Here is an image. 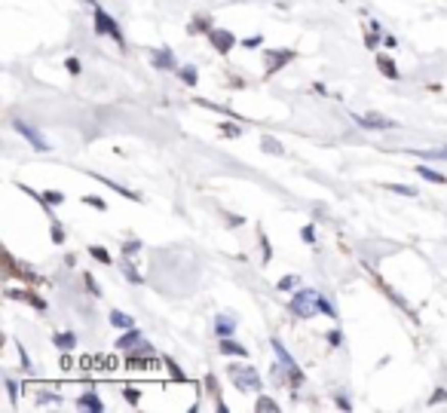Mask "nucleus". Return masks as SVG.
<instances>
[{
	"instance_id": "33",
	"label": "nucleus",
	"mask_w": 447,
	"mask_h": 413,
	"mask_svg": "<svg viewBox=\"0 0 447 413\" xmlns=\"http://www.w3.org/2000/svg\"><path fill=\"white\" fill-rule=\"evenodd\" d=\"M392 193H398V196H417V190L414 187H408V184H386Z\"/></svg>"
},
{
	"instance_id": "15",
	"label": "nucleus",
	"mask_w": 447,
	"mask_h": 413,
	"mask_svg": "<svg viewBox=\"0 0 447 413\" xmlns=\"http://www.w3.org/2000/svg\"><path fill=\"white\" fill-rule=\"evenodd\" d=\"M377 70L383 74V77H389V80H398V67H395V61L389 58V55H377Z\"/></svg>"
},
{
	"instance_id": "30",
	"label": "nucleus",
	"mask_w": 447,
	"mask_h": 413,
	"mask_svg": "<svg viewBox=\"0 0 447 413\" xmlns=\"http://www.w3.org/2000/svg\"><path fill=\"white\" fill-rule=\"evenodd\" d=\"M254 407H257V410H261V413H267V410H270V413H273V410H279V404H276L273 398H267V395H261Z\"/></svg>"
},
{
	"instance_id": "41",
	"label": "nucleus",
	"mask_w": 447,
	"mask_h": 413,
	"mask_svg": "<svg viewBox=\"0 0 447 413\" xmlns=\"http://www.w3.org/2000/svg\"><path fill=\"white\" fill-rule=\"evenodd\" d=\"M300 236H303V242H307V245H313V242H316V230H313V227H303V230H300Z\"/></svg>"
},
{
	"instance_id": "14",
	"label": "nucleus",
	"mask_w": 447,
	"mask_h": 413,
	"mask_svg": "<svg viewBox=\"0 0 447 413\" xmlns=\"http://www.w3.org/2000/svg\"><path fill=\"white\" fill-rule=\"evenodd\" d=\"M77 407H83V410H92V413H101V410H104V401H101L95 392H83V395L77 398Z\"/></svg>"
},
{
	"instance_id": "42",
	"label": "nucleus",
	"mask_w": 447,
	"mask_h": 413,
	"mask_svg": "<svg viewBox=\"0 0 447 413\" xmlns=\"http://www.w3.org/2000/svg\"><path fill=\"white\" fill-rule=\"evenodd\" d=\"M6 392H9V401L15 404V398H18V386H15V380H6Z\"/></svg>"
},
{
	"instance_id": "44",
	"label": "nucleus",
	"mask_w": 447,
	"mask_h": 413,
	"mask_svg": "<svg viewBox=\"0 0 447 413\" xmlns=\"http://www.w3.org/2000/svg\"><path fill=\"white\" fill-rule=\"evenodd\" d=\"M328 343H331V346L337 349V346L343 343V337H340V331H328Z\"/></svg>"
},
{
	"instance_id": "19",
	"label": "nucleus",
	"mask_w": 447,
	"mask_h": 413,
	"mask_svg": "<svg viewBox=\"0 0 447 413\" xmlns=\"http://www.w3.org/2000/svg\"><path fill=\"white\" fill-rule=\"evenodd\" d=\"M215 331H218V337H233L236 322H233L230 315H218V319H215Z\"/></svg>"
},
{
	"instance_id": "39",
	"label": "nucleus",
	"mask_w": 447,
	"mask_h": 413,
	"mask_svg": "<svg viewBox=\"0 0 447 413\" xmlns=\"http://www.w3.org/2000/svg\"><path fill=\"white\" fill-rule=\"evenodd\" d=\"M257 239H261V248H264V263H270V257H273L270 242H267V236H264V233H257Z\"/></svg>"
},
{
	"instance_id": "32",
	"label": "nucleus",
	"mask_w": 447,
	"mask_h": 413,
	"mask_svg": "<svg viewBox=\"0 0 447 413\" xmlns=\"http://www.w3.org/2000/svg\"><path fill=\"white\" fill-rule=\"evenodd\" d=\"M123 395H126V401H129L132 407H138V404H141V392H138L135 386H126V389H123Z\"/></svg>"
},
{
	"instance_id": "2",
	"label": "nucleus",
	"mask_w": 447,
	"mask_h": 413,
	"mask_svg": "<svg viewBox=\"0 0 447 413\" xmlns=\"http://www.w3.org/2000/svg\"><path fill=\"white\" fill-rule=\"evenodd\" d=\"M227 374H230V380H233V386L239 389V392H261L264 389V383H261V374L254 371V368H242V365H230L227 368Z\"/></svg>"
},
{
	"instance_id": "23",
	"label": "nucleus",
	"mask_w": 447,
	"mask_h": 413,
	"mask_svg": "<svg viewBox=\"0 0 447 413\" xmlns=\"http://www.w3.org/2000/svg\"><path fill=\"white\" fill-rule=\"evenodd\" d=\"M261 147H264L267 153H273V156H285V147H282L276 138H270V135H264V138H261Z\"/></svg>"
},
{
	"instance_id": "47",
	"label": "nucleus",
	"mask_w": 447,
	"mask_h": 413,
	"mask_svg": "<svg viewBox=\"0 0 447 413\" xmlns=\"http://www.w3.org/2000/svg\"><path fill=\"white\" fill-rule=\"evenodd\" d=\"M261 43H264V40H261V37H248V40H245V49H257V46H261Z\"/></svg>"
},
{
	"instance_id": "9",
	"label": "nucleus",
	"mask_w": 447,
	"mask_h": 413,
	"mask_svg": "<svg viewBox=\"0 0 447 413\" xmlns=\"http://www.w3.org/2000/svg\"><path fill=\"white\" fill-rule=\"evenodd\" d=\"M6 297H9V300H21V303L34 306L37 312H46V300H43V297H37V294H34V291H28V288H18V291H15V288H6Z\"/></svg>"
},
{
	"instance_id": "11",
	"label": "nucleus",
	"mask_w": 447,
	"mask_h": 413,
	"mask_svg": "<svg viewBox=\"0 0 447 413\" xmlns=\"http://www.w3.org/2000/svg\"><path fill=\"white\" fill-rule=\"evenodd\" d=\"M89 178H95V181H101V184H107L113 193H120V196H126V199H132V202H144L141 199V193H135V190H129V187H123V184H116V181H110V178H104V175H89Z\"/></svg>"
},
{
	"instance_id": "34",
	"label": "nucleus",
	"mask_w": 447,
	"mask_h": 413,
	"mask_svg": "<svg viewBox=\"0 0 447 413\" xmlns=\"http://www.w3.org/2000/svg\"><path fill=\"white\" fill-rule=\"evenodd\" d=\"M83 202H86L89 208H98V211H107V202H104L101 196H83Z\"/></svg>"
},
{
	"instance_id": "37",
	"label": "nucleus",
	"mask_w": 447,
	"mask_h": 413,
	"mask_svg": "<svg viewBox=\"0 0 447 413\" xmlns=\"http://www.w3.org/2000/svg\"><path fill=\"white\" fill-rule=\"evenodd\" d=\"M294 285H297V276H282V279H279V285H276V288H279V291H291V288H294Z\"/></svg>"
},
{
	"instance_id": "43",
	"label": "nucleus",
	"mask_w": 447,
	"mask_h": 413,
	"mask_svg": "<svg viewBox=\"0 0 447 413\" xmlns=\"http://www.w3.org/2000/svg\"><path fill=\"white\" fill-rule=\"evenodd\" d=\"M86 288H89V291H92V294H95V297H101V288H98V285H95V279H92V276H89V273H86Z\"/></svg>"
},
{
	"instance_id": "25",
	"label": "nucleus",
	"mask_w": 447,
	"mask_h": 413,
	"mask_svg": "<svg viewBox=\"0 0 447 413\" xmlns=\"http://www.w3.org/2000/svg\"><path fill=\"white\" fill-rule=\"evenodd\" d=\"M123 276H126L132 285H141V282H144V276H141V273H138V270H135L129 260H123Z\"/></svg>"
},
{
	"instance_id": "12",
	"label": "nucleus",
	"mask_w": 447,
	"mask_h": 413,
	"mask_svg": "<svg viewBox=\"0 0 447 413\" xmlns=\"http://www.w3.org/2000/svg\"><path fill=\"white\" fill-rule=\"evenodd\" d=\"M218 349H221V355H236V358H248V349H245V346H239V343H236L233 337H221Z\"/></svg>"
},
{
	"instance_id": "13",
	"label": "nucleus",
	"mask_w": 447,
	"mask_h": 413,
	"mask_svg": "<svg viewBox=\"0 0 447 413\" xmlns=\"http://www.w3.org/2000/svg\"><path fill=\"white\" fill-rule=\"evenodd\" d=\"M138 343H141V331H138V328H129L126 334H120L116 349H120V352H129V349H135Z\"/></svg>"
},
{
	"instance_id": "38",
	"label": "nucleus",
	"mask_w": 447,
	"mask_h": 413,
	"mask_svg": "<svg viewBox=\"0 0 447 413\" xmlns=\"http://www.w3.org/2000/svg\"><path fill=\"white\" fill-rule=\"evenodd\" d=\"M221 132H224L227 138H239V135H242V129H236L233 123H221Z\"/></svg>"
},
{
	"instance_id": "26",
	"label": "nucleus",
	"mask_w": 447,
	"mask_h": 413,
	"mask_svg": "<svg viewBox=\"0 0 447 413\" xmlns=\"http://www.w3.org/2000/svg\"><path fill=\"white\" fill-rule=\"evenodd\" d=\"M61 398H58V392H52V389H40L37 392V404L43 407V404H58Z\"/></svg>"
},
{
	"instance_id": "28",
	"label": "nucleus",
	"mask_w": 447,
	"mask_h": 413,
	"mask_svg": "<svg viewBox=\"0 0 447 413\" xmlns=\"http://www.w3.org/2000/svg\"><path fill=\"white\" fill-rule=\"evenodd\" d=\"M166 368H169V377L175 380V383H187V377H184V371L172 361V358H166Z\"/></svg>"
},
{
	"instance_id": "20",
	"label": "nucleus",
	"mask_w": 447,
	"mask_h": 413,
	"mask_svg": "<svg viewBox=\"0 0 447 413\" xmlns=\"http://www.w3.org/2000/svg\"><path fill=\"white\" fill-rule=\"evenodd\" d=\"M417 175H420V178H426L429 184H447V175L435 172V168H429V165H417Z\"/></svg>"
},
{
	"instance_id": "5",
	"label": "nucleus",
	"mask_w": 447,
	"mask_h": 413,
	"mask_svg": "<svg viewBox=\"0 0 447 413\" xmlns=\"http://www.w3.org/2000/svg\"><path fill=\"white\" fill-rule=\"evenodd\" d=\"M352 119L362 126V129H371V132H383V129H392L395 126V119H389V116H383V113H352Z\"/></svg>"
},
{
	"instance_id": "4",
	"label": "nucleus",
	"mask_w": 447,
	"mask_h": 413,
	"mask_svg": "<svg viewBox=\"0 0 447 413\" xmlns=\"http://www.w3.org/2000/svg\"><path fill=\"white\" fill-rule=\"evenodd\" d=\"M270 346H273V352H276V358L282 361V368H285V377H288V383H294V386H300L303 383V371H300V365L288 355V349L282 346V340H270Z\"/></svg>"
},
{
	"instance_id": "46",
	"label": "nucleus",
	"mask_w": 447,
	"mask_h": 413,
	"mask_svg": "<svg viewBox=\"0 0 447 413\" xmlns=\"http://www.w3.org/2000/svg\"><path fill=\"white\" fill-rule=\"evenodd\" d=\"M334 401H337V407H340V410H352V404H349V398H343V395H337Z\"/></svg>"
},
{
	"instance_id": "6",
	"label": "nucleus",
	"mask_w": 447,
	"mask_h": 413,
	"mask_svg": "<svg viewBox=\"0 0 447 413\" xmlns=\"http://www.w3.org/2000/svg\"><path fill=\"white\" fill-rule=\"evenodd\" d=\"M12 126H15V132H18V135H21V138H25V141H28V144L34 147V150H40V153H49V150H52V147H49V144L43 141V135H40V132H37L34 126H28L25 119H15Z\"/></svg>"
},
{
	"instance_id": "21",
	"label": "nucleus",
	"mask_w": 447,
	"mask_h": 413,
	"mask_svg": "<svg viewBox=\"0 0 447 413\" xmlns=\"http://www.w3.org/2000/svg\"><path fill=\"white\" fill-rule=\"evenodd\" d=\"M208 31H211V18L208 15H199V18H193L187 25V34H208Z\"/></svg>"
},
{
	"instance_id": "29",
	"label": "nucleus",
	"mask_w": 447,
	"mask_h": 413,
	"mask_svg": "<svg viewBox=\"0 0 447 413\" xmlns=\"http://www.w3.org/2000/svg\"><path fill=\"white\" fill-rule=\"evenodd\" d=\"M202 386L208 389V395H215V398H221V389H218V377H215V374H205V380H202Z\"/></svg>"
},
{
	"instance_id": "45",
	"label": "nucleus",
	"mask_w": 447,
	"mask_h": 413,
	"mask_svg": "<svg viewBox=\"0 0 447 413\" xmlns=\"http://www.w3.org/2000/svg\"><path fill=\"white\" fill-rule=\"evenodd\" d=\"M438 401H447V389H435V395L429 398V404H438Z\"/></svg>"
},
{
	"instance_id": "49",
	"label": "nucleus",
	"mask_w": 447,
	"mask_h": 413,
	"mask_svg": "<svg viewBox=\"0 0 447 413\" xmlns=\"http://www.w3.org/2000/svg\"><path fill=\"white\" fill-rule=\"evenodd\" d=\"M18 355H21V365H25V371H31V358H28V352H25V346L18 349Z\"/></svg>"
},
{
	"instance_id": "24",
	"label": "nucleus",
	"mask_w": 447,
	"mask_h": 413,
	"mask_svg": "<svg viewBox=\"0 0 447 413\" xmlns=\"http://www.w3.org/2000/svg\"><path fill=\"white\" fill-rule=\"evenodd\" d=\"M64 202V193L61 190H43V208L49 211V205H61Z\"/></svg>"
},
{
	"instance_id": "40",
	"label": "nucleus",
	"mask_w": 447,
	"mask_h": 413,
	"mask_svg": "<svg viewBox=\"0 0 447 413\" xmlns=\"http://www.w3.org/2000/svg\"><path fill=\"white\" fill-rule=\"evenodd\" d=\"M423 156H429V159H447V147H438V150H420Z\"/></svg>"
},
{
	"instance_id": "18",
	"label": "nucleus",
	"mask_w": 447,
	"mask_h": 413,
	"mask_svg": "<svg viewBox=\"0 0 447 413\" xmlns=\"http://www.w3.org/2000/svg\"><path fill=\"white\" fill-rule=\"evenodd\" d=\"M380 40H383V28H380V21H371L368 31H365V43H368V49H377Z\"/></svg>"
},
{
	"instance_id": "1",
	"label": "nucleus",
	"mask_w": 447,
	"mask_h": 413,
	"mask_svg": "<svg viewBox=\"0 0 447 413\" xmlns=\"http://www.w3.org/2000/svg\"><path fill=\"white\" fill-rule=\"evenodd\" d=\"M291 312L297 315V319H313V315H331V319H337V309L319 294V291H313V288H303V291H297L294 297H291Z\"/></svg>"
},
{
	"instance_id": "10",
	"label": "nucleus",
	"mask_w": 447,
	"mask_h": 413,
	"mask_svg": "<svg viewBox=\"0 0 447 413\" xmlns=\"http://www.w3.org/2000/svg\"><path fill=\"white\" fill-rule=\"evenodd\" d=\"M150 61H153V67H159V70H178V58H175L172 49H153V52H150Z\"/></svg>"
},
{
	"instance_id": "17",
	"label": "nucleus",
	"mask_w": 447,
	"mask_h": 413,
	"mask_svg": "<svg viewBox=\"0 0 447 413\" xmlns=\"http://www.w3.org/2000/svg\"><path fill=\"white\" fill-rule=\"evenodd\" d=\"M110 325L113 328H120V331H129V328H135V319L132 315H126V312H120V309H110Z\"/></svg>"
},
{
	"instance_id": "7",
	"label": "nucleus",
	"mask_w": 447,
	"mask_h": 413,
	"mask_svg": "<svg viewBox=\"0 0 447 413\" xmlns=\"http://www.w3.org/2000/svg\"><path fill=\"white\" fill-rule=\"evenodd\" d=\"M297 58V52L294 49H273V52H267V77H273V74H279L285 64H291Z\"/></svg>"
},
{
	"instance_id": "27",
	"label": "nucleus",
	"mask_w": 447,
	"mask_h": 413,
	"mask_svg": "<svg viewBox=\"0 0 447 413\" xmlns=\"http://www.w3.org/2000/svg\"><path fill=\"white\" fill-rule=\"evenodd\" d=\"M89 257H92V260H98V263H104V266L110 263V254H107L101 245H92V248H89Z\"/></svg>"
},
{
	"instance_id": "16",
	"label": "nucleus",
	"mask_w": 447,
	"mask_h": 413,
	"mask_svg": "<svg viewBox=\"0 0 447 413\" xmlns=\"http://www.w3.org/2000/svg\"><path fill=\"white\" fill-rule=\"evenodd\" d=\"M52 346H58L61 352H70V349L77 346V334H74V331H61V334L52 337Z\"/></svg>"
},
{
	"instance_id": "48",
	"label": "nucleus",
	"mask_w": 447,
	"mask_h": 413,
	"mask_svg": "<svg viewBox=\"0 0 447 413\" xmlns=\"http://www.w3.org/2000/svg\"><path fill=\"white\" fill-rule=\"evenodd\" d=\"M383 43H386V46H389V49H395V46H398V40H395V37H392V34H383Z\"/></svg>"
},
{
	"instance_id": "8",
	"label": "nucleus",
	"mask_w": 447,
	"mask_h": 413,
	"mask_svg": "<svg viewBox=\"0 0 447 413\" xmlns=\"http://www.w3.org/2000/svg\"><path fill=\"white\" fill-rule=\"evenodd\" d=\"M208 43H211L221 55H227V52H233L236 37H233V31H227V28H211V31H208Z\"/></svg>"
},
{
	"instance_id": "36",
	"label": "nucleus",
	"mask_w": 447,
	"mask_h": 413,
	"mask_svg": "<svg viewBox=\"0 0 447 413\" xmlns=\"http://www.w3.org/2000/svg\"><path fill=\"white\" fill-rule=\"evenodd\" d=\"M138 248H141V242H138V239H129V242H123V254H126V257L138 254Z\"/></svg>"
},
{
	"instance_id": "35",
	"label": "nucleus",
	"mask_w": 447,
	"mask_h": 413,
	"mask_svg": "<svg viewBox=\"0 0 447 413\" xmlns=\"http://www.w3.org/2000/svg\"><path fill=\"white\" fill-rule=\"evenodd\" d=\"M64 67H67V74H74V77H77V74L83 70V64H80V58H74V55H70V58H64Z\"/></svg>"
},
{
	"instance_id": "22",
	"label": "nucleus",
	"mask_w": 447,
	"mask_h": 413,
	"mask_svg": "<svg viewBox=\"0 0 447 413\" xmlns=\"http://www.w3.org/2000/svg\"><path fill=\"white\" fill-rule=\"evenodd\" d=\"M178 77H181V83H187V86H196V83H199V70H196L193 64H181V67H178Z\"/></svg>"
},
{
	"instance_id": "3",
	"label": "nucleus",
	"mask_w": 447,
	"mask_h": 413,
	"mask_svg": "<svg viewBox=\"0 0 447 413\" xmlns=\"http://www.w3.org/2000/svg\"><path fill=\"white\" fill-rule=\"evenodd\" d=\"M95 31H98V34H104V37H110L120 49H126V37H123V31H120L116 18H113V15H107L101 6H95Z\"/></svg>"
},
{
	"instance_id": "31",
	"label": "nucleus",
	"mask_w": 447,
	"mask_h": 413,
	"mask_svg": "<svg viewBox=\"0 0 447 413\" xmlns=\"http://www.w3.org/2000/svg\"><path fill=\"white\" fill-rule=\"evenodd\" d=\"M49 230H52V242H55V245H64V230H61V224H58V221H49Z\"/></svg>"
}]
</instances>
